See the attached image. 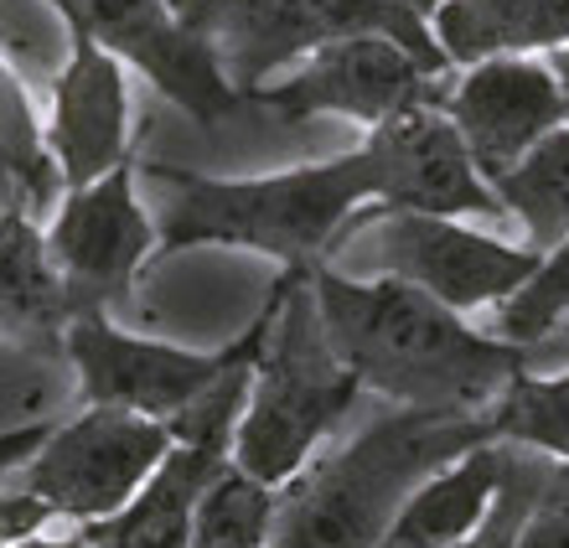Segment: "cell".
<instances>
[{
	"instance_id": "1",
	"label": "cell",
	"mask_w": 569,
	"mask_h": 548,
	"mask_svg": "<svg viewBox=\"0 0 569 548\" xmlns=\"http://www.w3.org/2000/svg\"><path fill=\"white\" fill-rule=\"evenodd\" d=\"M306 290L337 362L358 378L362 393L399 409L477 415L528 368L523 347L466 327V316L389 275L316 265Z\"/></svg>"
},
{
	"instance_id": "2",
	"label": "cell",
	"mask_w": 569,
	"mask_h": 548,
	"mask_svg": "<svg viewBox=\"0 0 569 548\" xmlns=\"http://www.w3.org/2000/svg\"><path fill=\"white\" fill-rule=\"evenodd\" d=\"M161 187L156 265L187 249H249L280 269H316L362 208H373V181L362 150L306 161L264 177H202L187 166H140Z\"/></svg>"
},
{
	"instance_id": "3",
	"label": "cell",
	"mask_w": 569,
	"mask_h": 548,
	"mask_svg": "<svg viewBox=\"0 0 569 548\" xmlns=\"http://www.w3.org/2000/svg\"><path fill=\"white\" fill-rule=\"evenodd\" d=\"M487 440V409L446 415L383 403L352 440L311 456L284 481L264 548H378L425 476Z\"/></svg>"
},
{
	"instance_id": "4",
	"label": "cell",
	"mask_w": 569,
	"mask_h": 548,
	"mask_svg": "<svg viewBox=\"0 0 569 548\" xmlns=\"http://www.w3.org/2000/svg\"><path fill=\"white\" fill-rule=\"evenodd\" d=\"M306 275L284 290L280 311H274L270 331L259 341L249 393H243L239 409V430H233V456H228L239 471H249L254 481H264L274 491L362 403L358 378L337 362V352L321 337Z\"/></svg>"
},
{
	"instance_id": "5",
	"label": "cell",
	"mask_w": 569,
	"mask_h": 548,
	"mask_svg": "<svg viewBox=\"0 0 569 548\" xmlns=\"http://www.w3.org/2000/svg\"><path fill=\"white\" fill-rule=\"evenodd\" d=\"M306 269H280L274 285L264 290V306L254 321L228 341V347H177L161 337H140V331L114 327V316L83 311L62 327V357L78 372V393L83 403H104L140 419H177L187 403H197L228 368H239L259 352V341L270 331L280 311L284 290L300 280Z\"/></svg>"
},
{
	"instance_id": "6",
	"label": "cell",
	"mask_w": 569,
	"mask_h": 548,
	"mask_svg": "<svg viewBox=\"0 0 569 548\" xmlns=\"http://www.w3.org/2000/svg\"><path fill=\"white\" fill-rule=\"evenodd\" d=\"M342 37H383V42L405 47L430 78L450 73L430 27L405 0H212L208 21H202V42L212 47L228 89L243 104L270 78L296 68L306 52L342 42Z\"/></svg>"
},
{
	"instance_id": "7",
	"label": "cell",
	"mask_w": 569,
	"mask_h": 548,
	"mask_svg": "<svg viewBox=\"0 0 569 548\" xmlns=\"http://www.w3.org/2000/svg\"><path fill=\"white\" fill-rule=\"evenodd\" d=\"M331 249H368L373 253V275L415 285L420 296H430L435 306H446L456 316L502 306L539 269L533 249L502 243V238L481 233L461 218H425V212L389 208H362Z\"/></svg>"
},
{
	"instance_id": "8",
	"label": "cell",
	"mask_w": 569,
	"mask_h": 548,
	"mask_svg": "<svg viewBox=\"0 0 569 548\" xmlns=\"http://www.w3.org/2000/svg\"><path fill=\"white\" fill-rule=\"evenodd\" d=\"M166 450H171V425L83 403L73 419L47 425L42 445L11 476V487L42 502L52 522L68 518L73 528H93L130 507Z\"/></svg>"
},
{
	"instance_id": "9",
	"label": "cell",
	"mask_w": 569,
	"mask_h": 548,
	"mask_svg": "<svg viewBox=\"0 0 569 548\" xmlns=\"http://www.w3.org/2000/svg\"><path fill=\"white\" fill-rule=\"evenodd\" d=\"M47 259L68 296V321L83 311H114L136 296V280L156 265V222L140 202V161H120L89 187L58 197L42 222Z\"/></svg>"
},
{
	"instance_id": "10",
	"label": "cell",
	"mask_w": 569,
	"mask_h": 548,
	"mask_svg": "<svg viewBox=\"0 0 569 548\" xmlns=\"http://www.w3.org/2000/svg\"><path fill=\"white\" fill-rule=\"evenodd\" d=\"M254 357L239 362V368H228L177 419H166L171 425V450L161 456V466L130 497V507H120L114 518L93 522V528H78L83 544L89 548H192L197 497L208 491V481L233 456V430H239V409H243V393H249Z\"/></svg>"
},
{
	"instance_id": "11",
	"label": "cell",
	"mask_w": 569,
	"mask_h": 548,
	"mask_svg": "<svg viewBox=\"0 0 569 548\" xmlns=\"http://www.w3.org/2000/svg\"><path fill=\"white\" fill-rule=\"evenodd\" d=\"M47 6L62 16V27L73 37H89L109 58L150 78V89L171 99L187 119H197L202 130H218L228 114L243 109L212 47L181 27L166 11V0H47Z\"/></svg>"
},
{
	"instance_id": "12",
	"label": "cell",
	"mask_w": 569,
	"mask_h": 548,
	"mask_svg": "<svg viewBox=\"0 0 569 548\" xmlns=\"http://www.w3.org/2000/svg\"><path fill=\"white\" fill-rule=\"evenodd\" d=\"M440 93H425L362 134V161L373 181V208L425 218H502L492 187L477 177L461 134L440 114Z\"/></svg>"
},
{
	"instance_id": "13",
	"label": "cell",
	"mask_w": 569,
	"mask_h": 548,
	"mask_svg": "<svg viewBox=\"0 0 569 548\" xmlns=\"http://www.w3.org/2000/svg\"><path fill=\"white\" fill-rule=\"evenodd\" d=\"M446 78H430L405 47L383 42V37H342V42L306 52L280 78H270L249 104L270 109V114L290 119V124L296 119L337 114L362 124V130H373V124H383L405 104L435 93Z\"/></svg>"
},
{
	"instance_id": "14",
	"label": "cell",
	"mask_w": 569,
	"mask_h": 548,
	"mask_svg": "<svg viewBox=\"0 0 569 548\" xmlns=\"http://www.w3.org/2000/svg\"><path fill=\"white\" fill-rule=\"evenodd\" d=\"M440 114L456 124L477 177L492 187L508 166H518L549 130L565 124L559 83L543 58H487L477 68L450 73L440 93Z\"/></svg>"
},
{
	"instance_id": "15",
	"label": "cell",
	"mask_w": 569,
	"mask_h": 548,
	"mask_svg": "<svg viewBox=\"0 0 569 548\" xmlns=\"http://www.w3.org/2000/svg\"><path fill=\"white\" fill-rule=\"evenodd\" d=\"M47 161L58 171L62 192L89 187L104 171L136 156L130 130V83L124 62L109 58L104 47L68 31V62L52 78V109L42 119Z\"/></svg>"
},
{
	"instance_id": "16",
	"label": "cell",
	"mask_w": 569,
	"mask_h": 548,
	"mask_svg": "<svg viewBox=\"0 0 569 548\" xmlns=\"http://www.w3.org/2000/svg\"><path fill=\"white\" fill-rule=\"evenodd\" d=\"M425 27L450 73L487 58H549L569 42V0H440Z\"/></svg>"
},
{
	"instance_id": "17",
	"label": "cell",
	"mask_w": 569,
	"mask_h": 548,
	"mask_svg": "<svg viewBox=\"0 0 569 548\" xmlns=\"http://www.w3.org/2000/svg\"><path fill=\"white\" fill-rule=\"evenodd\" d=\"M508 460V445L487 440L477 450H466L461 460L440 466L435 476H425L420 487L409 491V502L399 507V518L378 548H461L481 528L492 497L502 491Z\"/></svg>"
},
{
	"instance_id": "18",
	"label": "cell",
	"mask_w": 569,
	"mask_h": 548,
	"mask_svg": "<svg viewBox=\"0 0 569 548\" xmlns=\"http://www.w3.org/2000/svg\"><path fill=\"white\" fill-rule=\"evenodd\" d=\"M68 296L47 259L42 222L21 208H0V341L21 352H62Z\"/></svg>"
},
{
	"instance_id": "19",
	"label": "cell",
	"mask_w": 569,
	"mask_h": 548,
	"mask_svg": "<svg viewBox=\"0 0 569 548\" xmlns=\"http://www.w3.org/2000/svg\"><path fill=\"white\" fill-rule=\"evenodd\" d=\"M492 197L502 218L523 222V249L543 259L569 238V124L549 130L518 166H508L492 181Z\"/></svg>"
},
{
	"instance_id": "20",
	"label": "cell",
	"mask_w": 569,
	"mask_h": 548,
	"mask_svg": "<svg viewBox=\"0 0 569 548\" xmlns=\"http://www.w3.org/2000/svg\"><path fill=\"white\" fill-rule=\"evenodd\" d=\"M0 187L11 192V208L31 218L52 212L62 197V181L42 146V119L6 58H0Z\"/></svg>"
},
{
	"instance_id": "21",
	"label": "cell",
	"mask_w": 569,
	"mask_h": 548,
	"mask_svg": "<svg viewBox=\"0 0 569 548\" xmlns=\"http://www.w3.org/2000/svg\"><path fill=\"white\" fill-rule=\"evenodd\" d=\"M492 440L508 450H528L543 460H569V372H518L487 403Z\"/></svg>"
},
{
	"instance_id": "22",
	"label": "cell",
	"mask_w": 569,
	"mask_h": 548,
	"mask_svg": "<svg viewBox=\"0 0 569 548\" xmlns=\"http://www.w3.org/2000/svg\"><path fill=\"white\" fill-rule=\"evenodd\" d=\"M274 502H280V491L228 460L208 481V491L197 497L192 548H264L274 528Z\"/></svg>"
},
{
	"instance_id": "23",
	"label": "cell",
	"mask_w": 569,
	"mask_h": 548,
	"mask_svg": "<svg viewBox=\"0 0 569 548\" xmlns=\"http://www.w3.org/2000/svg\"><path fill=\"white\" fill-rule=\"evenodd\" d=\"M569 316V238L559 249H549L533 269V280L497 306V337L512 347H533Z\"/></svg>"
},
{
	"instance_id": "24",
	"label": "cell",
	"mask_w": 569,
	"mask_h": 548,
	"mask_svg": "<svg viewBox=\"0 0 569 548\" xmlns=\"http://www.w3.org/2000/svg\"><path fill=\"white\" fill-rule=\"evenodd\" d=\"M512 548H569V460H549Z\"/></svg>"
},
{
	"instance_id": "25",
	"label": "cell",
	"mask_w": 569,
	"mask_h": 548,
	"mask_svg": "<svg viewBox=\"0 0 569 548\" xmlns=\"http://www.w3.org/2000/svg\"><path fill=\"white\" fill-rule=\"evenodd\" d=\"M47 522H52V512H47L42 502H31L27 491H16L11 481H0V548L21 544V538H31V534H47Z\"/></svg>"
},
{
	"instance_id": "26",
	"label": "cell",
	"mask_w": 569,
	"mask_h": 548,
	"mask_svg": "<svg viewBox=\"0 0 569 548\" xmlns=\"http://www.w3.org/2000/svg\"><path fill=\"white\" fill-rule=\"evenodd\" d=\"M47 435V419H37V425H16V430H0V481H11L21 466H27V456L42 445Z\"/></svg>"
},
{
	"instance_id": "27",
	"label": "cell",
	"mask_w": 569,
	"mask_h": 548,
	"mask_svg": "<svg viewBox=\"0 0 569 548\" xmlns=\"http://www.w3.org/2000/svg\"><path fill=\"white\" fill-rule=\"evenodd\" d=\"M166 11L177 16L187 31H197L202 37V21H208V11H212V0H166Z\"/></svg>"
},
{
	"instance_id": "28",
	"label": "cell",
	"mask_w": 569,
	"mask_h": 548,
	"mask_svg": "<svg viewBox=\"0 0 569 548\" xmlns=\"http://www.w3.org/2000/svg\"><path fill=\"white\" fill-rule=\"evenodd\" d=\"M543 62H549V73H555V83H559V104H565V124H569V42L555 47Z\"/></svg>"
},
{
	"instance_id": "29",
	"label": "cell",
	"mask_w": 569,
	"mask_h": 548,
	"mask_svg": "<svg viewBox=\"0 0 569 548\" xmlns=\"http://www.w3.org/2000/svg\"><path fill=\"white\" fill-rule=\"evenodd\" d=\"M11 548H89L83 544V534H62V538H52V534H31V538H21V544H11Z\"/></svg>"
},
{
	"instance_id": "30",
	"label": "cell",
	"mask_w": 569,
	"mask_h": 548,
	"mask_svg": "<svg viewBox=\"0 0 569 548\" xmlns=\"http://www.w3.org/2000/svg\"><path fill=\"white\" fill-rule=\"evenodd\" d=\"M405 6H409V11H415V16H420V21H430V16H435V6H440V0H405Z\"/></svg>"
}]
</instances>
